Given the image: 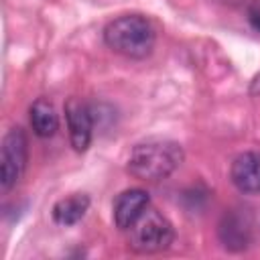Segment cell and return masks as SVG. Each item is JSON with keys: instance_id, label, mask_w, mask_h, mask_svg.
<instances>
[{"instance_id": "obj_2", "label": "cell", "mask_w": 260, "mask_h": 260, "mask_svg": "<svg viewBox=\"0 0 260 260\" xmlns=\"http://www.w3.org/2000/svg\"><path fill=\"white\" fill-rule=\"evenodd\" d=\"M104 43L128 59H146L154 49L156 30L142 14H122L106 24Z\"/></svg>"}, {"instance_id": "obj_6", "label": "cell", "mask_w": 260, "mask_h": 260, "mask_svg": "<svg viewBox=\"0 0 260 260\" xmlns=\"http://www.w3.org/2000/svg\"><path fill=\"white\" fill-rule=\"evenodd\" d=\"M148 205H150V197L144 189L132 187V189L122 191L114 199V207H112L116 228L122 232H128L136 223V219L148 209Z\"/></svg>"}, {"instance_id": "obj_5", "label": "cell", "mask_w": 260, "mask_h": 260, "mask_svg": "<svg viewBox=\"0 0 260 260\" xmlns=\"http://www.w3.org/2000/svg\"><path fill=\"white\" fill-rule=\"evenodd\" d=\"M65 120L69 128V140L75 152H85L93 136V114L87 104L71 98L65 104Z\"/></svg>"}, {"instance_id": "obj_7", "label": "cell", "mask_w": 260, "mask_h": 260, "mask_svg": "<svg viewBox=\"0 0 260 260\" xmlns=\"http://www.w3.org/2000/svg\"><path fill=\"white\" fill-rule=\"evenodd\" d=\"M230 179L240 193L258 195L260 193V150L240 152L230 167Z\"/></svg>"}, {"instance_id": "obj_9", "label": "cell", "mask_w": 260, "mask_h": 260, "mask_svg": "<svg viewBox=\"0 0 260 260\" xmlns=\"http://www.w3.org/2000/svg\"><path fill=\"white\" fill-rule=\"evenodd\" d=\"M30 128L39 138H51L59 130V116L55 112V106L47 98H39L32 102L28 110Z\"/></svg>"}, {"instance_id": "obj_1", "label": "cell", "mask_w": 260, "mask_h": 260, "mask_svg": "<svg viewBox=\"0 0 260 260\" xmlns=\"http://www.w3.org/2000/svg\"><path fill=\"white\" fill-rule=\"evenodd\" d=\"M183 146L169 138H146L132 146L126 171L140 181L156 183L173 175L183 165Z\"/></svg>"}, {"instance_id": "obj_4", "label": "cell", "mask_w": 260, "mask_h": 260, "mask_svg": "<svg viewBox=\"0 0 260 260\" xmlns=\"http://www.w3.org/2000/svg\"><path fill=\"white\" fill-rule=\"evenodd\" d=\"M28 162V138L20 126L10 128L0 146V187L10 191L22 177Z\"/></svg>"}, {"instance_id": "obj_11", "label": "cell", "mask_w": 260, "mask_h": 260, "mask_svg": "<svg viewBox=\"0 0 260 260\" xmlns=\"http://www.w3.org/2000/svg\"><path fill=\"white\" fill-rule=\"evenodd\" d=\"M248 20H250V24L260 32V10H258V8H252V10H250Z\"/></svg>"}, {"instance_id": "obj_8", "label": "cell", "mask_w": 260, "mask_h": 260, "mask_svg": "<svg viewBox=\"0 0 260 260\" xmlns=\"http://www.w3.org/2000/svg\"><path fill=\"white\" fill-rule=\"evenodd\" d=\"M89 203L91 201H89V195L87 193H71L67 197H61L59 201H55V205L51 209L53 221L57 225H63V228L75 225L87 213Z\"/></svg>"}, {"instance_id": "obj_10", "label": "cell", "mask_w": 260, "mask_h": 260, "mask_svg": "<svg viewBox=\"0 0 260 260\" xmlns=\"http://www.w3.org/2000/svg\"><path fill=\"white\" fill-rule=\"evenodd\" d=\"M219 238L223 242V246L228 250H244L248 248V242H250V228L248 223H244L242 217L238 215H225L221 225H219Z\"/></svg>"}, {"instance_id": "obj_3", "label": "cell", "mask_w": 260, "mask_h": 260, "mask_svg": "<svg viewBox=\"0 0 260 260\" xmlns=\"http://www.w3.org/2000/svg\"><path fill=\"white\" fill-rule=\"evenodd\" d=\"M173 242H175L173 223L158 209L150 205L128 230V246L136 254H156L167 250Z\"/></svg>"}]
</instances>
